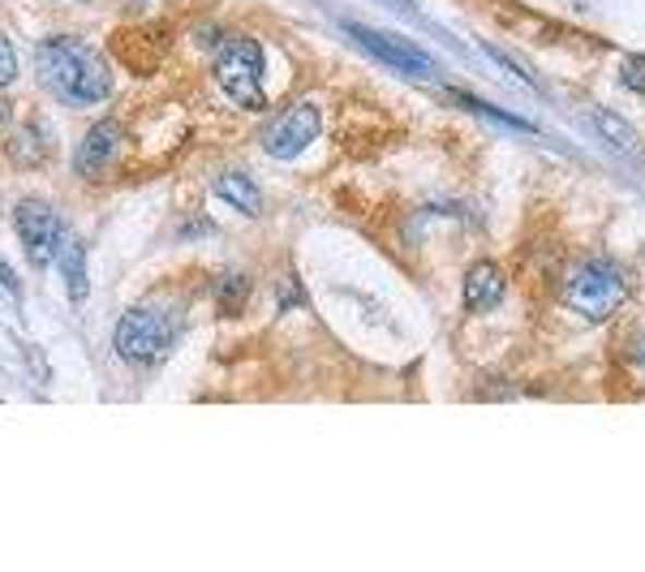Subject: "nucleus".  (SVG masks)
Masks as SVG:
<instances>
[{
  "mask_svg": "<svg viewBox=\"0 0 645 572\" xmlns=\"http://www.w3.org/2000/svg\"><path fill=\"white\" fill-rule=\"evenodd\" d=\"M263 70H267V57H263V48H259L254 39H246V35H241V39H224V44L215 48V61H212L215 86L224 91L228 104H237V108H246V112L267 108Z\"/></svg>",
  "mask_w": 645,
  "mask_h": 572,
  "instance_id": "f03ea898",
  "label": "nucleus"
},
{
  "mask_svg": "<svg viewBox=\"0 0 645 572\" xmlns=\"http://www.w3.org/2000/svg\"><path fill=\"white\" fill-rule=\"evenodd\" d=\"M35 78L52 99H61L70 108H95L112 95L108 61L91 44L70 39V35L44 39L35 48Z\"/></svg>",
  "mask_w": 645,
  "mask_h": 572,
  "instance_id": "f257e3e1",
  "label": "nucleus"
},
{
  "mask_svg": "<svg viewBox=\"0 0 645 572\" xmlns=\"http://www.w3.org/2000/svg\"><path fill=\"white\" fill-rule=\"evenodd\" d=\"M319 108L314 104H297V108H288L280 112L267 130H263V151L267 155H276V159H297L306 146L319 139Z\"/></svg>",
  "mask_w": 645,
  "mask_h": 572,
  "instance_id": "0eeeda50",
  "label": "nucleus"
},
{
  "mask_svg": "<svg viewBox=\"0 0 645 572\" xmlns=\"http://www.w3.org/2000/svg\"><path fill=\"white\" fill-rule=\"evenodd\" d=\"M121 159H126V130H121V121H99V126H91V134L77 146L73 168L86 181H104Z\"/></svg>",
  "mask_w": 645,
  "mask_h": 572,
  "instance_id": "6e6552de",
  "label": "nucleus"
},
{
  "mask_svg": "<svg viewBox=\"0 0 645 572\" xmlns=\"http://www.w3.org/2000/svg\"><path fill=\"white\" fill-rule=\"evenodd\" d=\"M585 117L594 121V130L616 146V151H624V155H633V159H645V143L637 139V130H633L624 117H616V112H607V108H589Z\"/></svg>",
  "mask_w": 645,
  "mask_h": 572,
  "instance_id": "9b49d317",
  "label": "nucleus"
},
{
  "mask_svg": "<svg viewBox=\"0 0 645 572\" xmlns=\"http://www.w3.org/2000/svg\"><path fill=\"white\" fill-rule=\"evenodd\" d=\"M172 341H177V332H172V323H168L155 306H134V310H126L121 323H117V332H112L117 354L126 361H134V366H155V361H164V354L172 349Z\"/></svg>",
  "mask_w": 645,
  "mask_h": 572,
  "instance_id": "20e7f679",
  "label": "nucleus"
},
{
  "mask_svg": "<svg viewBox=\"0 0 645 572\" xmlns=\"http://www.w3.org/2000/svg\"><path fill=\"white\" fill-rule=\"evenodd\" d=\"M246 293H250V281L246 276H224V285H219V310L224 314H241L246 310Z\"/></svg>",
  "mask_w": 645,
  "mask_h": 572,
  "instance_id": "4468645a",
  "label": "nucleus"
},
{
  "mask_svg": "<svg viewBox=\"0 0 645 572\" xmlns=\"http://www.w3.org/2000/svg\"><path fill=\"white\" fill-rule=\"evenodd\" d=\"M13 78H17V52H13V44L0 35V91H4Z\"/></svg>",
  "mask_w": 645,
  "mask_h": 572,
  "instance_id": "f3484780",
  "label": "nucleus"
},
{
  "mask_svg": "<svg viewBox=\"0 0 645 572\" xmlns=\"http://www.w3.org/2000/svg\"><path fill=\"white\" fill-rule=\"evenodd\" d=\"M629 358H633V366H642L645 370V327L633 336V345H629Z\"/></svg>",
  "mask_w": 645,
  "mask_h": 572,
  "instance_id": "a211bd4d",
  "label": "nucleus"
},
{
  "mask_svg": "<svg viewBox=\"0 0 645 572\" xmlns=\"http://www.w3.org/2000/svg\"><path fill=\"white\" fill-rule=\"evenodd\" d=\"M57 259H61V272H65V288H70V301H86V250L77 237H61L57 246Z\"/></svg>",
  "mask_w": 645,
  "mask_h": 572,
  "instance_id": "ddd939ff",
  "label": "nucleus"
},
{
  "mask_svg": "<svg viewBox=\"0 0 645 572\" xmlns=\"http://www.w3.org/2000/svg\"><path fill=\"white\" fill-rule=\"evenodd\" d=\"M215 194H219L224 203H232L241 215L263 212V194H259V186H254L246 172H224V177L215 181Z\"/></svg>",
  "mask_w": 645,
  "mask_h": 572,
  "instance_id": "f8f14e48",
  "label": "nucleus"
},
{
  "mask_svg": "<svg viewBox=\"0 0 645 572\" xmlns=\"http://www.w3.org/2000/svg\"><path fill=\"white\" fill-rule=\"evenodd\" d=\"M507 293V281L495 263H474L465 272V310L469 314H491Z\"/></svg>",
  "mask_w": 645,
  "mask_h": 572,
  "instance_id": "1a4fd4ad",
  "label": "nucleus"
},
{
  "mask_svg": "<svg viewBox=\"0 0 645 572\" xmlns=\"http://www.w3.org/2000/svg\"><path fill=\"white\" fill-rule=\"evenodd\" d=\"M629 288H624V276L611 267V263H581L569 272L564 281V306L585 314V319H611L620 306H624Z\"/></svg>",
  "mask_w": 645,
  "mask_h": 572,
  "instance_id": "7ed1b4c3",
  "label": "nucleus"
},
{
  "mask_svg": "<svg viewBox=\"0 0 645 572\" xmlns=\"http://www.w3.org/2000/svg\"><path fill=\"white\" fill-rule=\"evenodd\" d=\"M349 35L358 39L370 57H379L383 65L409 73V78H434V61H430L422 48H414L409 39H396V35L374 31V26H361V22H349Z\"/></svg>",
  "mask_w": 645,
  "mask_h": 572,
  "instance_id": "423d86ee",
  "label": "nucleus"
},
{
  "mask_svg": "<svg viewBox=\"0 0 645 572\" xmlns=\"http://www.w3.org/2000/svg\"><path fill=\"white\" fill-rule=\"evenodd\" d=\"M456 99H461L465 108H474V112H482V117H491V121H500V126H507V130H534L529 121H521V117H507V112H500V108H491V104H482V99H474V95H465V91H456Z\"/></svg>",
  "mask_w": 645,
  "mask_h": 572,
  "instance_id": "2eb2a0df",
  "label": "nucleus"
},
{
  "mask_svg": "<svg viewBox=\"0 0 645 572\" xmlns=\"http://www.w3.org/2000/svg\"><path fill=\"white\" fill-rule=\"evenodd\" d=\"M13 224H17V237H22L26 259H31L35 267H48V263L57 259L61 237H65V228H61L57 212H52L48 203H39V199H26V203H17Z\"/></svg>",
  "mask_w": 645,
  "mask_h": 572,
  "instance_id": "39448f33",
  "label": "nucleus"
},
{
  "mask_svg": "<svg viewBox=\"0 0 645 572\" xmlns=\"http://www.w3.org/2000/svg\"><path fill=\"white\" fill-rule=\"evenodd\" d=\"M620 82H624V91L645 95V57H624L620 61Z\"/></svg>",
  "mask_w": 645,
  "mask_h": 572,
  "instance_id": "dca6fc26",
  "label": "nucleus"
},
{
  "mask_svg": "<svg viewBox=\"0 0 645 572\" xmlns=\"http://www.w3.org/2000/svg\"><path fill=\"white\" fill-rule=\"evenodd\" d=\"M155 39H164V35H155V31H146V26H139V31H121V35L112 39V52H117L134 73H151L159 65V57H164V44H155Z\"/></svg>",
  "mask_w": 645,
  "mask_h": 572,
  "instance_id": "9d476101",
  "label": "nucleus"
}]
</instances>
